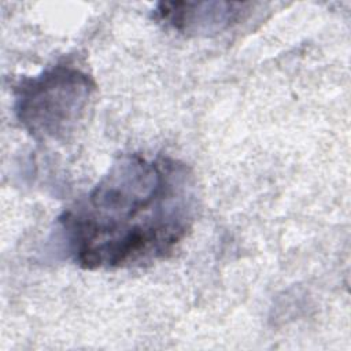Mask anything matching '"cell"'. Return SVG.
<instances>
[{"label": "cell", "instance_id": "cell-3", "mask_svg": "<svg viewBox=\"0 0 351 351\" xmlns=\"http://www.w3.org/2000/svg\"><path fill=\"white\" fill-rule=\"evenodd\" d=\"M247 3L230 1H162L154 11L155 19L185 36H210L236 25Z\"/></svg>", "mask_w": 351, "mask_h": 351}, {"label": "cell", "instance_id": "cell-1", "mask_svg": "<svg viewBox=\"0 0 351 351\" xmlns=\"http://www.w3.org/2000/svg\"><path fill=\"white\" fill-rule=\"evenodd\" d=\"M197 211L184 162L138 152L118 156L97 184L59 217L67 251L86 270L149 265L171 255Z\"/></svg>", "mask_w": 351, "mask_h": 351}, {"label": "cell", "instance_id": "cell-2", "mask_svg": "<svg viewBox=\"0 0 351 351\" xmlns=\"http://www.w3.org/2000/svg\"><path fill=\"white\" fill-rule=\"evenodd\" d=\"M95 90L93 78L80 67L55 64L16 84L14 112L33 138L62 141L82 119Z\"/></svg>", "mask_w": 351, "mask_h": 351}]
</instances>
